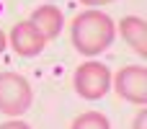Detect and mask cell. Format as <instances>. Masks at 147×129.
Here are the masks:
<instances>
[{"instance_id":"1","label":"cell","mask_w":147,"mask_h":129,"mask_svg":"<svg viewBox=\"0 0 147 129\" xmlns=\"http://www.w3.org/2000/svg\"><path fill=\"white\" fill-rule=\"evenodd\" d=\"M70 36H72V47L83 57H96V54L106 52L114 44L116 26L101 10H85V13L75 16L72 28H70Z\"/></svg>"},{"instance_id":"2","label":"cell","mask_w":147,"mask_h":129,"mask_svg":"<svg viewBox=\"0 0 147 129\" xmlns=\"http://www.w3.org/2000/svg\"><path fill=\"white\" fill-rule=\"evenodd\" d=\"M34 101V91L28 80L18 72H0V114L21 116L28 111Z\"/></svg>"},{"instance_id":"3","label":"cell","mask_w":147,"mask_h":129,"mask_svg":"<svg viewBox=\"0 0 147 129\" xmlns=\"http://www.w3.org/2000/svg\"><path fill=\"white\" fill-rule=\"evenodd\" d=\"M75 93L85 101H98L111 91V72L103 62H83L72 75Z\"/></svg>"},{"instance_id":"4","label":"cell","mask_w":147,"mask_h":129,"mask_svg":"<svg viewBox=\"0 0 147 129\" xmlns=\"http://www.w3.org/2000/svg\"><path fill=\"white\" fill-rule=\"evenodd\" d=\"M111 85L116 88V93L134 103V106H145L147 103V70L142 65H129L121 67L116 72V78H111Z\"/></svg>"},{"instance_id":"5","label":"cell","mask_w":147,"mask_h":129,"mask_svg":"<svg viewBox=\"0 0 147 129\" xmlns=\"http://www.w3.org/2000/svg\"><path fill=\"white\" fill-rule=\"evenodd\" d=\"M8 44L13 47V52L18 57H36L44 47H47V39L28 23V21H21L10 28V36H8Z\"/></svg>"},{"instance_id":"6","label":"cell","mask_w":147,"mask_h":129,"mask_svg":"<svg viewBox=\"0 0 147 129\" xmlns=\"http://www.w3.org/2000/svg\"><path fill=\"white\" fill-rule=\"evenodd\" d=\"M28 23H31V26H34V28H36L47 41H52V39H57V36H59L65 18H62V10H59L57 5L44 3V5H39V8L31 13Z\"/></svg>"},{"instance_id":"7","label":"cell","mask_w":147,"mask_h":129,"mask_svg":"<svg viewBox=\"0 0 147 129\" xmlns=\"http://www.w3.org/2000/svg\"><path fill=\"white\" fill-rule=\"evenodd\" d=\"M119 34L124 36V41L140 54L145 57L147 54V28H145V21L140 16H124L119 21Z\"/></svg>"},{"instance_id":"8","label":"cell","mask_w":147,"mask_h":129,"mask_svg":"<svg viewBox=\"0 0 147 129\" xmlns=\"http://www.w3.org/2000/svg\"><path fill=\"white\" fill-rule=\"evenodd\" d=\"M70 129H111V122L101 111H85V114L75 116Z\"/></svg>"},{"instance_id":"9","label":"cell","mask_w":147,"mask_h":129,"mask_svg":"<svg viewBox=\"0 0 147 129\" xmlns=\"http://www.w3.org/2000/svg\"><path fill=\"white\" fill-rule=\"evenodd\" d=\"M132 129H147V111H145V106H140V114L134 116V127Z\"/></svg>"},{"instance_id":"10","label":"cell","mask_w":147,"mask_h":129,"mask_svg":"<svg viewBox=\"0 0 147 129\" xmlns=\"http://www.w3.org/2000/svg\"><path fill=\"white\" fill-rule=\"evenodd\" d=\"M0 129H31L26 122H18V119H13V122H5V124H0Z\"/></svg>"},{"instance_id":"11","label":"cell","mask_w":147,"mask_h":129,"mask_svg":"<svg viewBox=\"0 0 147 129\" xmlns=\"http://www.w3.org/2000/svg\"><path fill=\"white\" fill-rule=\"evenodd\" d=\"M83 5H106V3H116V0H80Z\"/></svg>"},{"instance_id":"12","label":"cell","mask_w":147,"mask_h":129,"mask_svg":"<svg viewBox=\"0 0 147 129\" xmlns=\"http://www.w3.org/2000/svg\"><path fill=\"white\" fill-rule=\"evenodd\" d=\"M5 47H8V36H5V31L0 28V54L5 52Z\"/></svg>"}]
</instances>
